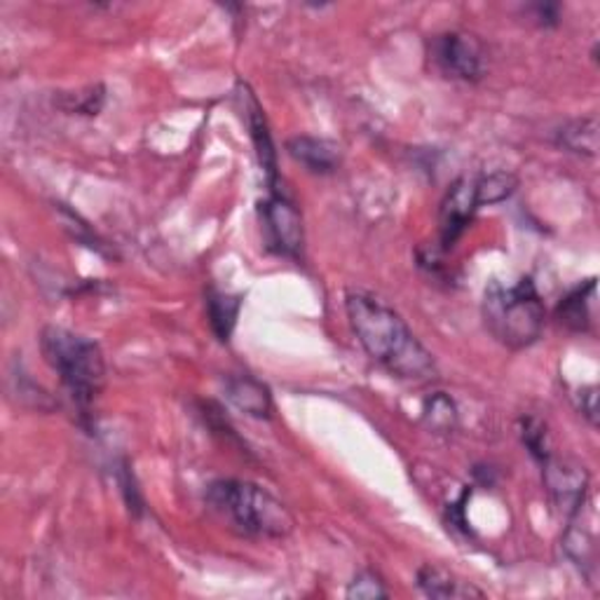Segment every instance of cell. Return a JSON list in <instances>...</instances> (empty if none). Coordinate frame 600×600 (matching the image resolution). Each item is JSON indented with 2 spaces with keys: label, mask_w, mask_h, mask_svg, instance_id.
Wrapping results in <instances>:
<instances>
[{
  "label": "cell",
  "mask_w": 600,
  "mask_h": 600,
  "mask_svg": "<svg viewBox=\"0 0 600 600\" xmlns=\"http://www.w3.org/2000/svg\"><path fill=\"white\" fill-rule=\"evenodd\" d=\"M345 313L364 352L385 371L413 382L436 378L439 371L432 352L418 340L394 307L373 294L350 292L345 296Z\"/></svg>",
  "instance_id": "1"
},
{
  "label": "cell",
  "mask_w": 600,
  "mask_h": 600,
  "mask_svg": "<svg viewBox=\"0 0 600 600\" xmlns=\"http://www.w3.org/2000/svg\"><path fill=\"white\" fill-rule=\"evenodd\" d=\"M41 352L50 369L60 376L64 390L83 415L99 399L106 382V361L102 347L87 336L64 326H45L41 331Z\"/></svg>",
  "instance_id": "2"
},
{
  "label": "cell",
  "mask_w": 600,
  "mask_h": 600,
  "mask_svg": "<svg viewBox=\"0 0 600 600\" xmlns=\"http://www.w3.org/2000/svg\"><path fill=\"white\" fill-rule=\"evenodd\" d=\"M204 497L211 509L246 537L282 539L294 530V516L286 505L251 481H214Z\"/></svg>",
  "instance_id": "3"
},
{
  "label": "cell",
  "mask_w": 600,
  "mask_h": 600,
  "mask_svg": "<svg viewBox=\"0 0 600 600\" xmlns=\"http://www.w3.org/2000/svg\"><path fill=\"white\" fill-rule=\"evenodd\" d=\"M483 319L497 343L509 350H526L539 340L547 309L530 277L512 286L493 282L483 296Z\"/></svg>",
  "instance_id": "4"
},
{
  "label": "cell",
  "mask_w": 600,
  "mask_h": 600,
  "mask_svg": "<svg viewBox=\"0 0 600 600\" xmlns=\"http://www.w3.org/2000/svg\"><path fill=\"white\" fill-rule=\"evenodd\" d=\"M432 66L451 81L476 83L486 73V54L474 35L462 31H446L428 43Z\"/></svg>",
  "instance_id": "5"
},
{
  "label": "cell",
  "mask_w": 600,
  "mask_h": 600,
  "mask_svg": "<svg viewBox=\"0 0 600 600\" xmlns=\"http://www.w3.org/2000/svg\"><path fill=\"white\" fill-rule=\"evenodd\" d=\"M261 223L267 249L286 259H301L305 232L303 219L296 204L288 200L284 192L270 190L265 202H261Z\"/></svg>",
  "instance_id": "6"
},
{
  "label": "cell",
  "mask_w": 600,
  "mask_h": 600,
  "mask_svg": "<svg viewBox=\"0 0 600 600\" xmlns=\"http://www.w3.org/2000/svg\"><path fill=\"white\" fill-rule=\"evenodd\" d=\"M541 464H545V486L554 499V505L570 518L577 509L587 505V470L568 460H554L551 455Z\"/></svg>",
  "instance_id": "7"
},
{
  "label": "cell",
  "mask_w": 600,
  "mask_h": 600,
  "mask_svg": "<svg viewBox=\"0 0 600 600\" xmlns=\"http://www.w3.org/2000/svg\"><path fill=\"white\" fill-rule=\"evenodd\" d=\"M481 209L478 196H476V179L462 177L457 179L446 198L441 202V214H439V235H441V246L451 249L460 238L462 232L467 230L472 223L474 214Z\"/></svg>",
  "instance_id": "8"
},
{
  "label": "cell",
  "mask_w": 600,
  "mask_h": 600,
  "mask_svg": "<svg viewBox=\"0 0 600 600\" xmlns=\"http://www.w3.org/2000/svg\"><path fill=\"white\" fill-rule=\"evenodd\" d=\"M238 102L242 106V118H244V123L249 127L251 141H254L259 162H261L265 177H267V186H270V190H280L277 188V150H275V144H273V134H270L267 120L263 115V108H261L259 99L254 96V92H251L242 83L238 87Z\"/></svg>",
  "instance_id": "9"
},
{
  "label": "cell",
  "mask_w": 600,
  "mask_h": 600,
  "mask_svg": "<svg viewBox=\"0 0 600 600\" xmlns=\"http://www.w3.org/2000/svg\"><path fill=\"white\" fill-rule=\"evenodd\" d=\"M225 397L235 409L251 418L267 420L273 415V397H270L267 387L254 376H230L225 380Z\"/></svg>",
  "instance_id": "10"
},
{
  "label": "cell",
  "mask_w": 600,
  "mask_h": 600,
  "mask_svg": "<svg viewBox=\"0 0 600 600\" xmlns=\"http://www.w3.org/2000/svg\"><path fill=\"white\" fill-rule=\"evenodd\" d=\"M286 150L313 173H334L340 167V148L326 139L294 137L286 141Z\"/></svg>",
  "instance_id": "11"
},
{
  "label": "cell",
  "mask_w": 600,
  "mask_h": 600,
  "mask_svg": "<svg viewBox=\"0 0 600 600\" xmlns=\"http://www.w3.org/2000/svg\"><path fill=\"white\" fill-rule=\"evenodd\" d=\"M418 589L428 598H483V591L439 566H422L415 575Z\"/></svg>",
  "instance_id": "12"
},
{
  "label": "cell",
  "mask_w": 600,
  "mask_h": 600,
  "mask_svg": "<svg viewBox=\"0 0 600 600\" xmlns=\"http://www.w3.org/2000/svg\"><path fill=\"white\" fill-rule=\"evenodd\" d=\"M593 301H596V280H587L585 284L575 286L572 292L558 303L556 317L560 326L570 328L575 334H585L591 328L593 317Z\"/></svg>",
  "instance_id": "13"
},
{
  "label": "cell",
  "mask_w": 600,
  "mask_h": 600,
  "mask_svg": "<svg viewBox=\"0 0 600 600\" xmlns=\"http://www.w3.org/2000/svg\"><path fill=\"white\" fill-rule=\"evenodd\" d=\"M556 144L575 155H585V158H596L598 155V118L587 115V118L568 120L564 127L556 131Z\"/></svg>",
  "instance_id": "14"
},
{
  "label": "cell",
  "mask_w": 600,
  "mask_h": 600,
  "mask_svg": "<svg viewBox=\"0 0 600 600\" xmlns=\"http://www.w3.org/2000/svg\"><path fill=\"white\" fill-rule=\"evenodd\" d=\"M240 307H242V296H230L221 292L207 294V315H209L211 331L217 334L221 343H228L232 331H235Z\"/></svg>",
  "instance_id": "15"
},
{
  "label": "cell",
  "mask_w": 600,
  "mask_h": 600,
  "mask_svg": "<svg viewBox=\"0 0 600 600\" xmlns=\"http://www.w3.org/2000/svg\"><path fill=\"white\" fill-rule=\"evenodd\" d=\"M422 420L428 428L436 434H451L457 428V409L451 397L443 392H436L424 401L422 409Z\"/></svg>",
  "instance_id": "16"
},
{
  "label": "cell",
  "mask_w": 600,
  "mask_h": 600,
  "mask_svg": "<svg viewBox=\"0 0 600 600\" xmlns=\"http://www.w3.org/2000/svg\"><path fill=\"white\" fill-rule=\"evenodd\" d=\"M570 520L572 524L566 530L564 547L575 564L589 575V570L596 568V537L591 533L582 530V526H579L575 518H570Z\"/></svg>",
  "instance_id": "17"
},
{
  "label": "cell",
  "mask_w": 600,
  "mask_h": 600,
  "mask_svg": "<svg viewBox=\"0 0 600 600\" xmlns=\"http://www.w3.org/2000/svg\"><path fill=\"white\" fill-rule=\"evenodd\" d=\"M514 190H516V179L507 171H495L491 173V177L476 179V196H478L481 207L507 200Z\"/></svg>",
  "instance_id": "18"
},
{
  "label": "cell",
  "mask_w": 600,
  "mask_h": 600,
  "mask_svg": "<svg viewBox=\"0 0 600 600\" xmlns=\"http://www.w3.org/2000/svg\"><path fill=\"white\" fill-rule=\"evenodd\" d=\"M390 591H387L382 579L373 570H361L350 587H347V598H357V600H376V598H387Z\"/></svg>",
  "instance_id": "19"
},
{
  "label": "cell",
  "mask_w": 600,
  "mask_h": 600,
  "mask_svg": "<svg viewBox=\"0 0 600 600\" xmlns=\"http://www.w3.org/2000/svg\"><path fill=\"white\" fill-rule=\"evenodd\" d=\"M520 439L528 446V451L533 453V457H537L539 462H545L549 457V449H547V430L545 424H541L537 418H526L524 428H520Z\"/></svg>",
  "instance_id": "20"
},
{
  "label": "cell",
  "mask_w": 600,
  "mask_h": 600,
  "mask_svg": "<svg viewBox=\"0 0 600 600\" xmlns=\"http://www.w3.org/2000/svg\"><path fill=\"white\" fill-rule=\"evenodd\" d=\"M104 102H106V92H104L102 85H96V87H90L87 92H77L73 104L64 106V110L83 113V115H96L104 108Z\"/></svg>",
  "instance_id": "21"
},
{
  "label": "cell",
  "mask_w": 600,
  "mask_h": 600,
  "mask_svg": "<svg viewBox=\"0 0 600 600\" xmlns=\"http://www.w3.org/2000/svg\"><path fill=\"white\" fill-rule=\"evenodd\" d=\"M577 399H579V411H582L587 418H589V422L593 424V428H596V424H598V387H582V390H579V394H577Z\"/></svg>",
  "instance_id": "22"
},
{
  "label": "cell",
  "mask_w": 600,
  "mask_h": 600,
  "mask_svg": "<svg viewBox=\"0 0 600 600\" xmlns=\"http://www.w3.org/2000/svg\"><path fill=\"white\" fill-rule=\"evenodd\" d=\"M533 12H535V19L541 24V27H554L558 24V14H560V8L558 6H533Z\"/></svg>",
  "instance_id": "23"
}]
</instances>
